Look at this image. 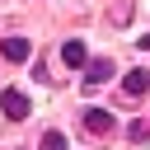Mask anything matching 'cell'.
I'll return each instance as SVG.
<instances>
[{
	"label": "cell",
	"mask_w": 150,
	"mask_h": 150,
	"mask_svg": "<svg viewBox=\"0 0 150 150\" xmlns=\"http://www.w3.org/2000/svg\"><path fill=\"white\" fill-rule=\"evenodd\" d=\"M61 61H66L70 70H84V66H89V52H84V42H80V38L61 42Z\"/></svg>",
	"instance_id": "3"
},
{
	"label": "cell",
	"mask_w": 150,
	"mask_h": 150,
	"mask_svg": "<svg viewBox=\"0 0 150 150\" xmlns=\"http://www.w3.org/2000/svg\"><path fill=\"white\" fill-rule=\"evenodd\" d=\"M38 150H66V136H61V131H47V136H42V145H38Z\"/></svg>",
	"instance_id": "7"
},
{
	"label": "cell",
	"mask_w": 150,
	"mask_h": 150,
	"mask_svg": "<svg viewBox=\"0 0 150 150\" xmlns=\"http://www.w3.org/2000/svg\"><path fill=\"white\" fill-rule=\"evenodd\" d=\"M122 89H127L131 98H141V94L150 89V75H145V70H127V75H122Z\"/></svg>",
	"instance_id": "6"
},
{
	"label": "cell",
	"mask_w": 150,
	"mask_h": 150,
	"mask_svg": "<svg viewBox=\"0 0 150 150\" xmlns=\"http://www.w3.org/2000/svg\"><path fill=\"white\" fill-rule=\"evenodd\" d=\"M0 108H5V117H9V122H23V117L33 112V103H28V94H23V89H5V94H0Z\"/></svg>",
	"instance_id": "1"
},
{
	"label": "cell",
	"mask_w": 150,
	"mask_h": 150,
	"mask_svg": "<svg viewBox=\"0 0 150 150\" xmlns=\"http://www.w3.org/2000/svg\"><path fill=\"white\" fill-rule=\"evenodd\" d=\"M84 127H89L94 136H108V131L117 127V117H112L108 108H84Z\"/></svg>",
	"instance_id": "2"
},
{
	"label": "cell",
	"mask_w": 150,
	"mask_h": 150,
	"mask_svg": "<svg viewBox=\"0 0 150 150\" xmlns=\"http://www.w3.org/2000/svg\"><path fill=\"white\" fill-rule=\"evenodd\" d=\"M84 80H89V84H103V80H112V61H108V56L89 61V66H84Z\"/></svg>",
	"instance_id": "5"
},
{
	"label": "cell",
	"mask_w": 150,
	"mask_h": 150,
	"mask_svg": "<svg viewBox=\"0 0 150 150\" xmlns=\"http://www.w3.org/2000/svg\"><path fill=\"white\" fill-rule=\"evenodd\" d=\"M127 136H131V141H145V136H150V122H131Z\"/></svg>",
	"instance_id": "8"
},
{
	"label": "cell",
	"mask_w": 150,
	"mask_h": 150,
	"mask_svg": "<svg viewBox=\"0 0 150 150\" xmlns=\"http://www.w3.org/2000/svg\"><path fill=\"white\" fill-rule=\"evenodd\" d=\"M0 52H5V61H14V66H19V61H28V56H33V42H28V38H5V42H0Z\"/></svg>",
	"instance_id": "4"
},
{
	"label": "cell",
	"mask_w": 150,
	"mask_h": 150,
	"mask_svg": "<svg viewBox=\"0 0 150 150\" xmlns=\"http://www.w3.org/2000/svg\"><path fill=\"white\" fill-rule=\"evenodd\" d=\"M136 47H145V52H150V33H145V38H136Z\"/></svg>",
	"instance_id": "9"
}]
</instances>
